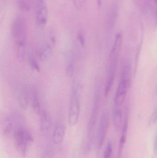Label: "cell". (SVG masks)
I'll return each mask as SVG.
<instances>
[{
	"instance_id": "obj_9",
	"label": "cell",
	"mask_w": 157,
	"mask_h": 158,
	"mask_svg": "<svg viewBox=\"0 0 157 158\" xmlns=\"http://www.w3.org/2000/svg\"><path fill=\"white\" fill-rule=\"evenodd\" d=\"M35 16L38 26L43 27L46 25L48 22V9L46 1L37 0Z\"/></svg>"
},
{
	"instance_id": "obj_16",
	"label": "cell",
	"mask_w": 157,
	"mask_h": 158,
	"mask_svg": "<svg viewBox=\"0 0 157 158\" xmlns=\"http://www.w3.org/2000/svg\"><path fill=\"white\" fill-rule=\"evenodd\" d=\"M112 120L114 129L118 131L122 123V111L120 107L114 106L112 113Z\"/></svg>"
},
{
	"instance_id": "obj_15",
	"label": "cell",
	"mask_w": 157,
	"mask_h": 158,
	"mask_svg": "<svg viewBox=\"0 0 157 158\" xmlns=\"http://www.w3.org/2000/svg\"><path fill=\"white\" fill-rule=\"evenodd\" d=\"M13 118L10 116H6L4 119L2 123V131L4 135L6 137H9L14 134V124Z\"/></svg>"
},
{
	"instance_id": "obj_22",
	"label": "cell",
	"mask_w": 157,
	"mask_h": 158,
	"mask_svg": "<svg viewBox=\"0 0 157 158\" xmlns=\"http://www.w3.org/2000/svg\"><path fill=\"white\" fill-rule=\"evenodd\" d=\"M76 8L81 9L83 8L85 4V0H72Z\"/></svg>"
},
{
	"instance_id": "obj_18",
	"label": "cell",
	"mask_w": 157,
	"mask_h": 158,
	"mask_svg": "<svg viewBox=\"0 0 157 158\" xmlns=\"http://www.w3.org/2000/svg\"><path fill=\"white\" fill-rule=\"evenodd\" d=\"M74 71V64L73 60H69L65 67V74L69 77H71L73 75Z\"/></svg>"
},
{
	"instance_id": "obj_7",
	"label": "cell",
	"mask_w": 157,
	"mask_h": 158,
	"mask_svg": "<svg viewBox=\"0 0 157 158\" xmlns=\"http://www.w3.org/2000/svg\"><path fill=\"white\" fill-rule=\"evenodd\" d=\"M55 43L56 37L53 32H51L39 49L38 54L40 60L42 62L49 60L52 54Z\"/></svg>"
},
{
	"instance_id": "obj_14",
	"label": "cell",
	"mask_w": 157,
	"mask_h": 158,
	"mask_svg": "<svg viewBox=\"0 0 157 158\" xmlns=\"http://www.w3.org/2000/svg\"><path fill=\"white\" fill-rule=\"evenodd\" d=\"M128 115H126V117L124 123L122 130L121 136L120 139L119 143V152H118V158H120L123 149L124 148V145L126 142L127 139V132H128V124H129Z\"/></svg>"
},
{
	"instance_id": "obj_26",
	"label": "cell",
	"mask_w": 157,
	"mask_h": 158,
	"mask_svg": "<svg viewBox=\"0 0 157 158\" xmlns=\"http://www.w3.org/2000/svg\"><path fill=\"white\" fill-rule=\"evenodd\" d=\"M41 1H46V0H41Z\"/></svg>"
},
{
	"instance_id": "obj_4",
	"label": "cell",
	"mask_w": 157,
	"mask_h": 158,
	"mask_svg": "<svg viewBox=\"0 0 157 158\" xmlns=\"http://www.w3.org/2000/svg\"><path fill=\"white\" fill-rule=\"evenodd\" d=\"M80 87L74 81L72 86V94L68 111V123L71 126L76 125L80 113Z\"/></svg>"
},
{
	"instance_id": "obj_21",
	"label": "cell",
	"mask_w": 157,
	"mask_h": 158,
	"mask_svg": "<svg viewBox=\"0 0 157 158\" xmlns=\"http://www.w3.org/2000/svg\"><path fill=\"white\" fill-rule=\"evenodd\" d=\"M77 40L80 46L82 47H84V46L85 44V37L84 33L83 31H80L77 33Z\"/></svg>"
},
{
	"instance_id": "obj_11",
	"label": "cell",
	"mask_w": 157,
	"mask_h": 158,
	"mask_svg": "<svg viewBox=\"0 0 157 158\" xmlns=\"http://www.w3.org/2000/svg\"><path fill=\"white\" fill-rule=\"evenodd\" d=\"M66 132V126L62 121L58 122L55 124L53 134V141L55 144H60L63 142Z\"/></svg>"
},
{
	"instance_id": "obj_13",
	"label": "cell",
	"mask_w": 157,
	"mask_h": 158,
	"mask_svg": "<svg viewBox=\"0 0 157 158\" xmlns=\"http://www.w3.org/2000/svg\"><path fill=\"white\" fill-rule=\"evenodd\" d=\"M18 102L21 108L24 110L27 108L29 104L28 86L26 85L21 86L18 93Z\"/></svg>"
},
{
	"instance_id": "obj_8",
	"label": "cell",
	"mask_w": 157,
	"mask_h": 158,
	"mask_svg": "<svg viewBox=\"0 0 157 158\" xmlns=\"http://www.w3.org/2000/svg\"><path fill=\"white\" fill-rule=\"evenodd\" d=\"M109 125V117L107 112L102 113L99 123L97 131V143L99 149H101L108 134Z\"/></svg>"
},
{
	"instance_id": "obj_20",
	"label": "cell",
	"mask_w": 157,
	"mask_h": 158,
	"mask_svg": "<svg viewBox=\"0 0 157 158\" xmlns=\"http://www.w3.org/2000/svg\"><path fill=\"white\" fill-rule=\"evenodd\" d=\"M112 143L111 141L108 142L103 154V158H111L112 152Z\"/></svg>"
},
{
	"instance_id": "obj_25",
	"label": "cell",
	"mask_w": 157,
	"mask_h": 158,
	"mask_svg": "<svg viewBox=\"0 0 157 158\" xmlns=\"http://www.w3.org/2000/svg\"><path fill=\"white\" fill-rule=\"evenodd\" d=\"M155 5V9L157 10V0H154Z\"/></svg>"
},
{
	"instance_id": "obj_19",
	"label": "cell",
	"mask_w": 157,
	"mask_h": 158,
	"mask_svg": "<svg viewBox=\"0 0 157 158\" xmlns=\"http://www.w3.org/2000/svg\"><path fill=\"white\" fill-rule=\"evenodd\" d=\"M29 63L31 69L36 72H39L40 70L39 65L37 61L33 56L29 57Z\"/></svg>"
},
{
	"instance_id": "obj_6",
	"label": "cell",
	"mask_w": 157,
	"mask_h": 158,
	"mask_svg": "<svg viewBox=\"0 0 157 158\" xmlns=\"http://www.w3.org/2000/svg\"><path fill=\"white\" fill-rule=\"evenodd\" d=\"M100 83L99 78L97 77L96 79L93 98V106L87 130L88 137H90L93 134L99 112L100 105Z\"/></svg>"
},
{
	"instance_id": "obj_1",
	"label": "cell",
	"mask_w": 157,
	"mask_h": 158,
	"mask_svg": "<svg viewBox=\"0 0 157 158\" xmlns=\"http://www.w3.org/2000/svg\"><path fill=\"white\" fill-rule=\"evenodd\" d=\"M12 33L16 56L22 62L26 57L27 44V23L25 17L19 15L15 19L12 24Z\"/></svg>"
},
{
	"instance_id": "obj_23",
	"label": "cell",
	"mask_w": 157,
	"mask_h": 158,
	"mask_svg": "<svg viewBox=\"0 0 157 158\" xmlns=\"http://www.w3.org/2000/svg\"><path fill=\"white\" fill-rule=\"evenodd\" d=\"M42 158H52L51 155L49 153H45Z\"/></svg>"
},
{
	"instance_id": "obj_3",
	"label": "cell",
	"mask_w": 157,
	"mask_h": 158,
	"mask_svg": "<svg viewBox=\"0 0 157 158\" xmlns=\"http://www.w3.org/2000/svg\"><path fill=\"white\" fill-rule=\"evenodd\" d=\"M131 68L130 64L124 65L122 70L121 77L114 99V106L120 107L124 103L127 92L131 83Z\"/></svg>"
},
{
	"instance_id": "obj_24",
	"label": "cell",
	"mask_w": 157,
	"mask_h": 158,
	"mask_svg": "<svg viewBox=\"0 0 157 158\" xmlns=\"http://www.w3.org/2000/svg\"><path fill=\"white\" fill-rule=\"evenodd\" d=\"M97 3L98 5L100 6L101 5V0H97Z\"/></svg>"
},
{
	"instance_id": "obj_2",
	"label": "cell",
	"mask_w": 157,
	"mask_h": 158,
	"mask_svg": "<svg viewBox=\"0 0 157 158\" xmlns=\"http://www.w3.org/2000/svg\"><path fill=\"white\" fill-rule=\"evenodd\" d=\"M122 43V34L121 32H118L116 34L114 44L109 58L107 80L104 88V95L106 97H108L109 94L114 83Z\"/></svg>"
},
{
	"instance_id": "obj_12",
	"label": "cell",
	"mask_w": 157,
	"mask_h": 158,
	"mask_svg": "<svg viewBox=\"0 0 157 158\" xmlns=\"http://www.w3.org/2000/svg\"><path fill=\"white\" fill-rule=\"evenodd\" d=\"M39 115L40 130L42 132L49 131L52 125V120L50 115L46 110H41Z\"/></svg>"
},
{
	"instance_id": "obj_5",
	"label": "cell",
	"mask_w": 157,
	"mask_h": 158,
	"mask_svg": "<svg viewBox=\"0 0 157 158\" xmlns=\"http://www.w3.org/2000/svg\"><path fill=\"white\" fill-rule=\"evenodd\" d=\"M16 149L19 154L25 156L29 146L34 141L33 135L30 132L22 127L16 128L13 134Z\"/></svg>"
},
{
	"instance_id": "obj_17",
	"label": "cell",
	"mask_w": 157,
	"mask_h": 158,
	"mask_svg": "<svg viewBox=\"0 0 157 158\" xmlns=\"http://www.w3.org/2000/svg\"><path fill=\"white\" fill-rule=\"evenodd\" d=\"M18 7L22 11L25 12L30 10L32 0H17Z\"/></svg>"
},
{
	"instance_id": "obj_10",
	"label": "cell",
	"mask_w": 157,
	"mask_h": 158,
	"mask_svg": "<svg viewBox=\"0 0 157 158\" xmlns=\"http://www.w3.org/2000/svg\"><path fill=\"white\" fill-rule=\"evenodd\" d=\"M29 105L34 111L39 114L41 110L39 95L35 86H28Z\"/></svg>"
}]
</instances>
